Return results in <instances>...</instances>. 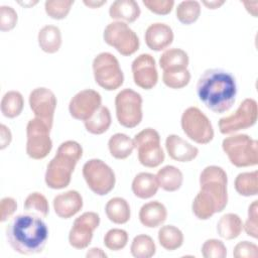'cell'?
Wrapping results in <instances>:
<instances>
[{
	"label": "cell",
	"instance_id": "6da1fadb",
	"mask_svg": "<svg viewBox=\"0 0 258 258\" xmlns=\"http://www.w3.org/2000/svg\"><path fill=\"white\" fill-rule=\"evenodd\" d=\"M200 191L195 197L191 210L199 220H208L224 211L228 204V176L218 165L205 167L200 174Z\"/></svg>",
	"mask_w": 258,
	"mask_h": 258
},
{
	"label": "cell",
	"instance_id": "7a4b0ae2",
	"mask_svg": "<svg viewBox=\"0 0 258 258\" xmlns=\"http://www.w3.org/2000/svg\"><path fill=\"white\" fill-rule=\"evenodd\" d=\"M197 95L211 111L222 114L229 111L236 101L235 77L222 69H208L198 80Z\"/></svg>",
	"mask_w": 258,
	"mask_h": 258
},
{
	"label": "cell",
	"instance_id": "3957f363",
	"mask_svg": "<svg viewBox=\"0 0 258 258\" xmlns=\"http://www.w3.org/2000/svg\"><path fill=\"white\" fill-rule=\"evenodd\" d=\"M6 239L9 246L19 254H37L46 246L48 228L38 216L27 213L17 215L6 227Z\"/></svg>",
	"mask_w": 258,
	"mask_h": 258
},
{
	"label": "cell",
	"instance_id": "277c9868",
	"mask_svg": "<svg viewBox=\"0 0 258 258\" xmlns=\"http://www.w3.org/2000/svg\"><path fill=\"white\" fill-rule=\"evenodd\" d=\"M83 156L82 145L75 140L62 142L54 155L48 162L45 170L44 180L46 185L52 189L67 187L72 179V174L79 160Z\"/></svg>",
	"mask_w": 258,
	"mask_h": 258
},
{
	"label": "cell",
	"instance_id": "5b68a950",
	"mask_svg": "<svg viewBox=\"0 0 258 258\" xmlns=\"http://www.w3.org/2000/svg\"><path fill=\"white\" fill-rule=\"evenodd\" d=\"M223 151L236 167L258 164V142L247 134H232L222 141Z\"/></svg>",
	"mask_w": 258,
	"mask_h": 258
},
{
	"label": "cell",
	"instance_id": "8992f818",
	"mask_svg": "<svg viewBox=\"0 0 258 258\" xmlns=\"http://www.w3.org/2000/svg\"><path fill=\"white\" fill-rule=\"evenodd\" d=\"M95 82L106 91L119 89L124 83V74L119 60L111 52H100L92 62Z\"/></svg>",
	"mask_w": 258,
	"mask_h": 258
},
{
	"label": "cell",
	"instance_id": "52a82bcc",
	"mask_svg": "<svg viewBox=\"0 0 258 258\" xmlns=\"http://www.w3.org/2000/svg\"><path fill=\"white\" fill-rule=\"evenodd\" d=\"M139 162L148 168L159 166L165 158L160 144V135L153 128H145L138 132L134 138Z\"/></svg>",
	"mask_w": 258,
	"mask_h": 258
},
{
	"label": "cell",
	"instance_id": "ba28073f",
	"mask_svg": "<svg viewBox=\"0 0 258 258\" xmlns=\"http://www.w3.org/2000/svg\"><path fill=\"white\" fill-rule=\"evenodd\" d=\"M183 133L198 144H208L214 138V128L208 116L198 107L186 108L180 118Z\"/></svg>",
	"mask_w": 258,
	"mask_h": 258
},
{
	"label": "cell",
	"instance_id": "9c48e42d",
	"mask_svg": "<svg viewBox=\"0 0 258 258\" xmlns=\"http://www.w3.org/2000/svg\"><path fill=\"white\" fill-rule=\"evenodd\" d=\"M83 176L89 188L97 196L108 195L115 186L114 170L102 159L92 158L83 165Z\"/></svg>",
	"mask_w": 258,
	"mask_h": 258
},
{
	"label": "cell",
	"instance_id": "30bf717a",
	"mask_svg": "<svg viewBox=\"0 0 258 258\" xmlns=\"http://www.w3.org/2000/svg\"><path fill=\"white\" fill-rule=\"evenodd\" d=\"M116 117L120 125L126 128L138 126L143 118L142 97L132 89H123L115 97Z\"/></svg>",
	"mask_w": 258,
	"mask_h": 258
},
{
	"label": "cell",
	"instance_id": "8fae6325",
	"mask_svg": "<svg viewBox=\"0 0 258 258\" xmlns=\"http://www.w3.org/2000/svg\"><path fill=\"white\" fill-rule=\"evenodd\" d=\"M104 41L124 56L135 53L140 46L136 32L123 21L110 22L103 32Z\"/></svg>",
	"mask_w": 258,
	"mask_h": 258
},
{
	"label": "cell",
	"instance_id": "7c38bea8",
	"mask_svg": "<svg viewBox=\"0 0 258 258\" xmlns=\"http://www.w3.org/2000/svg\"><path fill=\"white\" fill-rule=\"evenodd\" d=\"M258 119V105L252 98L244 99L236 111L219 120V130L222 134H235L254 126Z\"/></svg>",
	"mask_w": 258,
	"mask_h": 258
},
{
	"label": "cell",
	"instance_id": "4fadbf2b",
	"mask_svg": "<svg viewBox=\"0 0 258 258\" xmlns=\"http://www.w3.org/2000/svg\"><path fill=\"white\" fill-rule=\"evenodd\" d=\"M50 130L43 121L33 118L26 125V153L35 160L45 158L52 148Z\"/></svg>",
	"mask_w": 258,
	"mask_h": 258
},
{
	"label": "cell",
	"instance_id": "5bb4252c",
	"mask_svg": "<svg viewBox=\"0 0 258 258\" xmlns=\"http://www.w3.org/2000/svg\"><path fill=\"white\" fill-rule=\"evenodd\" d=\"M100 222V216L95 212H85L76 218L69 232L70 245L75 249H86L91 244L94 231Z\"/></svg>",
	"mask_w": 258,
	"mask_h": 258
},
{
	"label": "cell",
	"instance_id": "9a60e30c",
	"mask_svg": "<svg viewBox=\"0 0 258 258\" xmlns=\"http://www.w3.org/2000/svg\"><path fill=\"white\" fill-rule=\"evenodd\" d=\"M28 102L35 118L43 121L48 127L52 128L54 112L57 104L54 93L45 87L35 88L30 92Z\"/></svg>",
	"mask_w": 258,
	"mask_h": 258
},
{
	"label": "cell",
	"instance_id": "2e32d148",
	"mask_svg": "<svg viewBox=\"0 0 258 258\" xmlns=\"http://www.w3.org/2000/svg\"><path fill=\"white\" fill-rule=\"evenodd\" d=\"M102 106L101 94L92 89L78 92L69 103L71 116L80 121L88 120Z\"/></svg>",
	"mask_w": 258,
	"mask_h": 258
},
{
	"label": "cell",
	"instance_id": "e0dca14e",
	"mask_svg": "<svg viewBox=\"0 0 258 258\" xmlns=\"http://www.w3.org/2000/svg\"><path fill=\"white\" fill-rule=\"evenodd\" d=\"M133 81L143 90L154 88L158 82V73L154 57L149 53H141L134 58L131 64Z\"/></svg>",
	"mask_w": 258,
	"mask_h": 258
},
{
	"label": "cell",
	"instance_id": "ac0fdd59",
	"mask_svg": "<svg viewBox=\"0 0 258 258\" xmlns=\"http://www.w3.org/2000/svg\"><path fill=\"white\" fill-rule=\"evenodd\" d=\"M172 28L166 23L154 22L150 24L144 34L145 43L151 50L161 51L167 48L173 41Z\"/></svg>",
	"mask_w": 258,
	"mask_h": 258
},
{
	"label": "cell",
	"instance_id": "d6986e66",
	"mask_svg": "<svg viewBox=\"0 0 258 258\" xmlns=\"http://www.w3.org/2000/svg\"><path fill=\"white\" fill-rule=\"evenodd\" d=\"M83 204L82 195L75 189L58 194L52 201L54 213L61 219H70L77 215L82 210Z\"/></svg>",
	"mask_w": 258,
	"mask_h": 258
},
{
	"label": "cell",
	"instance_id": "ffe728a7",
	"mask_svg": "<svg viewBox=\"0 0 258 258\" xmlns=\"http://www.w3.org/2000/svg\"><path fill=\"white\" fill-rule=\"evenodd\" d=\"M165 149L171 159L179 162H189L199 154L198 147L176 134H170L166 137Z\"/></svg>",
	"mask_w": 258,
	"mask_h": 258
},
{
	"label": "cell",
	"instance_id": "44dd1931",
	"mask_svg": "<svg viewBox=\"0 0 258 258\" xmlns=\"http://www.w3.org/2000/svg\"><path fill=\"white\" fill-rule=\"evenodd\" d=\"M138 218L144 227L157 228L166 221L167 210L162 203L151 201L140 208Z\"/></svg>",
	"mask_w": 258,
	"mask_h": 258
},
{
	"label": "cell",
	"instance_id": "7402d4cb",
	"mask_svg": "<svg viewBox=\"0 0 258 258\" xmlns=\"http://www.w3.org/2000/svg\"><path fill=\"white\" fill-rule=\"evenodd\" d=\"M140 14V7L135 0H116L109 7V15L116 21L132 23Z\"/></svg>",
	"mask_w": 258,
	"mask_h": 258
},
{
	"label": "cell",
	"instance_id": "603a6c76",
	"mask_svg": "<svg viewBox=\"0 0 258 258\" xmlns=\"http://www.w3.org/2000/svg\"><path fill=\"white\" fill-rule=\"evenodd\" d=\"M159 188L156 176L150 172L137 173L131 184V189L135 197L146 200L156 195Z\"/></svg>",
	"mask_w": 258,
	"mask_h": 258
},
{
	"label": "cell",
	"instance_id": "cb8c5ba5",
	"mask_svg": "<svg viewBox=\"0 0 258 258\" xmlns=\"http://www.w3.org/2000/svg\"><path fill=\"white\" fill-rule=\"evenodd\" d=\"M159 187L165 191L178 190L183 182V174L181 170L174 165H165L158 169L155 174Z\"/></svg>",
	"mask_w": 258,
	"mask_h": 258
},
{
	"label": "cell",
	"instance_id": "d4e9b609",
	"mask_svg": "<svg viewBox=\"0 0 258 258\" xmlns=\"http://www.w3.org/2000/svg\"><path fill=\"white\" fill-rule=\"evenodd\" d=\"M37 41L42 51L46 53L57 52L62 42L60 29L55 25H44L38 31Z\"/></svg>",
	"mask_w": 258,
	"mask_h": 258
},
{
	"label": "cell",
	"instance_id": "484cf974",
	"mask_svg": "<svg viewBox=\"0 0 258 258\" xmlns=\"http://www.w3.org/2000/svg\"><path fill=\"white\" fill-rule=\"evenodd\" d=\"M105 213L107 218L117 225L126 224L131 217L130 206L128 202L121 197L110 199L105 206Z\"/></svg>",
	"mask_w": 258,
	"mask_h": 258
},
{
	"label": "cell",
	"instance_id": "4316f807",
	"mask_svg": "<svg viewBox=\"0 0 258 258\" xmlns=\"http://www.w3.org/2000/svg\"><path fill=\"white\" fill-rule=\"evenodd\" d=\"M243 231V221L239 215L228 213L223 215L217 223V232L225 240H233Z\"/></svg>",
	"mask_w": 258,
	"mask_h": 258
},
{
	"label": "cell",
	"instance_id": "83f0119b",
	"mask_svg": "<svg viewBox=\"0 0 258 258\" xmlns=\"http://www.w3.org/2000/svg\"><path fill=\"white\" fill-rule=\"evenodd\" d=\"M110 154L116 159H126L135 149L134 140L124 133H115L108 140Z\"/></svg>",
	"mask_w": 258,
	"mask_h": 258
},
{
	"label": "cell",
	"instance_id": "f1b7e54d",
	"mask_svg": "<svg viewBox=\"0 0 258 258\" xmlns=\"http://www.w3.org/2000/svg\"><path fill=\"white\" fill-rule=\"evenodd\" d=\"M112 117L108 107L101 106L88 120L84 122L86 130L95 135L105 133L111 126Z\"/></svg>",
	"mask_w": 258,
	"mask_h": 258
},
{
	"label": "cell",
	"instance_id": "f546056e",
	"mask_svg": "<svg viewBox=\"0 0 258 258\" xmlns=\"http://www.w3.org/2000/svg\"><path fill=\"white\" fill-rule=\"evenodd\" d=\"M157 238L160 246L167 251H174L183 244V233L173 225H164L158 230Z\"/></svg>",
	"mask_w": 258,
	"mask_h": 258
},
{
	"label": "cell",
	"instance_id": "4dcf8cb0",
	"mask_svg": "<svg viewBox=\"0 0 258 258\" xmlns=\"http://www.w3.org/2000/svg\"><path fill=\"white\" fill-rule=\"evenodd\" d=\"M188 54L181 48L171 47L162 52L159 57V67L162 71L172 69H187Z\"/></svg>",
	"mask_w": 258,
	"mask_h": 258
},
{
	"label": "cell",
	"instance_id": "1f68e13d",
	"mask_svg": "<svg viewBox=\"0 0 258 258\" xmlns=\"http://www.w3.org/2000/svg\"><path fill=\"white\" fill-rule=\"evenodd\" d=\"M23 107L24 99L22 94L18 91H8L1 99V113L6 118H15L19 116L23 110Z\"/></svg>",
	"mask_w": 258,
	"mask_h": 258
},
{
	"label": "cell",
	"instance_id": "d6a6232c",
	"mask_svg": "<svg viewBox=\"0 0 258 258\" xmlns=\"http://www.w3.org/2000/svg\"><path fill=\"white\" fill-rule=\"evenodd\" d=\"M236 191L243 197H254L258 194V171L239 173L234 181Z\"/></svg>",
	"mask_w": 258,
	"mask_h": 258
},
{
	"label": "cell",
	"instance_id": "836d02e7",
	"mask_svg": "<svg viewBox=\"0 0 258 258\" xmlns=\"http://www.w3.org/2000/svg\"><path fill=\"white\" fill-rule=\"evenodd\" d=\"M130 252L135 258H150L156 252V245L150 236L139 234L133 238L130 245Z\"/></svg>",
	"mask_w": 258,
	"mask_h": 258
},
{
	"label": "cell",
	"instance_id": "e575fe53",
	"mask_svg": "<svg viewBox=\"0 0 258 258\" xmlns=\"http://www.w3.org/2000/svg\"><path fill=\"white\" fill-rule=\"evenodd\" d=\"M24 212L35 215L40 218H46L49 213V205L47 199L38 191L29 194L24 201Z\"/></svg>",
	"mask_w": 258,
	"mask_h": 258
},
{
	"label": "cell",
	"instance_id": "d590c367",
	"mask_svg": "<svg viewBox=\"0 0 258 258\" xmlns=\"http://www.w3.org/2000/svg\"><path fill=\"white\" fill-rule=\"evenodd\" d=\"M175 15L179 22L189 25L196 22L201 15V4L196 0H185L177 4Z\"/></svg>",
	"mask_w": 258,
	"mask_h": 258
},
{
	"label": "cell",
	"instance_id": "8d00e7d4",
	"mask_svg": "<svg viewBox=\"0 0 258 258\" xmlns=\"http://www.w3.org/2000/svg\"><path fill=\"white\" fill-rule=\"evenodd\" d=\"M190 73L187 69L165 70L162 74L163 84L170 89H182L188 85Z\"/></svg>",
	"mask_w": 258,
	"mask_h": 258
},
{
	"label": "cell",
	"instance_id": "74e56055",
	"mask_svg": "<svg viewBox=\"0 0 258 258\" xmlns=\"http://www.w3.org/2000/svg\"><path fill=\"white\" fill-rule=\"evenodd\" d=\"M74 3V0H46L44 10L50 18L61 20L68 16Z\"/></svg>",
	"mask_w": 258,
	"mask_h": 258
},
{
	"label": "cell",
	"instance_id": "f35d334b",
	"mask_svg": "<svg viewBox=\"0 0 258 258\" xmlns=\"http://www.w3.org/2000/svg\"><path fill=\"white\" fill-rule=\"evenodd\" d=\"M128 233L119 228L110 229L104 236V245L111 251H120L124 249L128 243Z\"/></svg>",
	"mask_w": 258,
	"mask_h": 258
},
{
	"label": "cell",
	"instance_id": "ab89813d",
	"mask_svg": "<svg viewBox=\"0 0 258 258\" xmlns=\"http://www.w3.org/2000/svg\"><path fill=\"white\" fill-rule=\"evenodd\" d=\"M205 258H225L227 256V248L225 244L218 239H208L204 242L201 249Z\"/></svg>",
	"mask_w": 258,
	"mask_h": 258
},
{
	"label": "cell",
	"instance_id": "60d3db41",
	"mask_svg": "<svg viewBox=\"0 0 258 258\" xmlns=\"http://www.w3.org/2000/svg\"><path fill=\"white\" fill-rule=\"evenodd\" d=\"M245 233L254 238H258V201H253L248 208V216L246 222L243 224Z\"/></svg>",
	"mask_w": 258,
	"mask_h": 258
},
{
	"label": "cell",
	"instance_id": "b9f144b4",
	"mask_svg": "<svg viewBox=\"0 0 258 258\" xmlns=\"http://www.w3.org/2000/svg\"><path fill=\"white\" fill-rule=\"evenodd\" d=\"M18 16L15 9L11 6L1 5L0 6V30L10 31L17 23Z\"/></svg>",
	"mask_w": 258,
	"mask_h": 258
},
{
	"label": "cell",
	"instance_id": "7bdbcfd3",
	"mask_svg": "<svg viewBox=\"0 0 258 258\" xmlns=\"http://www.w3.org/2000/svg\"><path fill=\"white\" fill-rule=\"evenodd\" d=\"M233 256L235 258H257L258 246L249 241H241L235 245Z\"/></svg>",
	"mask_w": 258,
	"mask_h": 258
},
{
	"label": "cell",
	"instance_id": "ee69618b",
	"mask_svg": "<svg viewBox=\"0 0 258 258\" xmlns=\"http://www.w3.org/2000/svg\"><path fill=\"white\" fill-rule=\"evenodd\" d=\"M142 2L149 11L158 15L170 13L174 6L173 0H143Z\"/></svg>",
	"mask_w": 258,
	"mask_h": 258
},
{
	"label": "cell",
	"instance_id": "f6af8a7d",
	"mask_svg": "<svg viewBox=\"0 0 258 258\" xmlns=\"http://www.w3.org/2000/svg\"><path fill=\"white\" fill-rule=\"evenodd\" d=\"M17 209V203L15 199L11 197H5L0 202V221L3 223L10 219Z\"/></svg>",
	"mask_w": 258,
	"mask_h": 258
},
{
	"label": "cell",
	"instance_id": "bcb514c9",
	"mask_svg": "<svg viewBox=\"0 0 258 258\" xmlns=\"http://www.w3.org/2000/svg\"><path fill=\"white\" fill-rule=\"evenodd\" d=\"M11 140H12V134L10 129L6 125L1 124L0 125V149L3 150L7 146H9V144L11 143Z\"/></svg>",
	"mask_w": 258,
	"mask_h": 258
},
{
	"label": "cell",
	"instance_id": "7dc6e473",
	"mask_svg": "<svg viewBox=\"0 0 258 258\" xmlns=\"http://www.w3.org/2000/svg\"><path fill=\"white\" fill-rule=\"evenodd\" d=\"M242 4L245 6L246 10L254 17H257V6H258V1H243Z\"/></svg>",
	"mask_w": 258,
	"mask_h": 258
},
{
	"label": "cell",
	"instance_id": "c3c4849f",
	"mask_svg": "<svg viewBox=\"0 0 258 258\" xmlns=\"http://www.w3.org/2000/svg\"><path fill=\"white\" fill-rule=\"evenodd\" d=\"M87 257H97V258H106L107 257V254L101 249V248H97V247H94V248H91L88 250L87 254H86Z\"/></svg>",
	"mask_w": 258,
	"mask_h": 258
},
{
	"label": "cell",
	"instance_id": "681fc988",
	"mask_svg": "<svg viewBox=\"0 0 258 258\" xmlns=\"http://www.w3.org/2000/svg\"><path fill=\"white\" fill-rule=\"evenodd\" d=\"M209 9H217L220 8L223 4H225L224 0H212V1H203L202 2Z\"/></svg>",
	"mask_w": 258,
	"mask_h": 258
},
{
	"label": "cell",
	"instance_id": "f907efd6",
	"mask_svg": "<svg viewBox=\"0 0 258 258\" xmlns=\"http://www.w3.org/2000/svg\"><path fill=\"white\" fill-rule=\"evenodd\" d=\"M84 2V4L85 5H87L88 7H90V8H99L100 6H102V5H104V4H106V0H102V1H96V0H84L83 1Z\"/></svg>",
	"mask_w": 258,
	"mask_h": 258
}]
</instances>
